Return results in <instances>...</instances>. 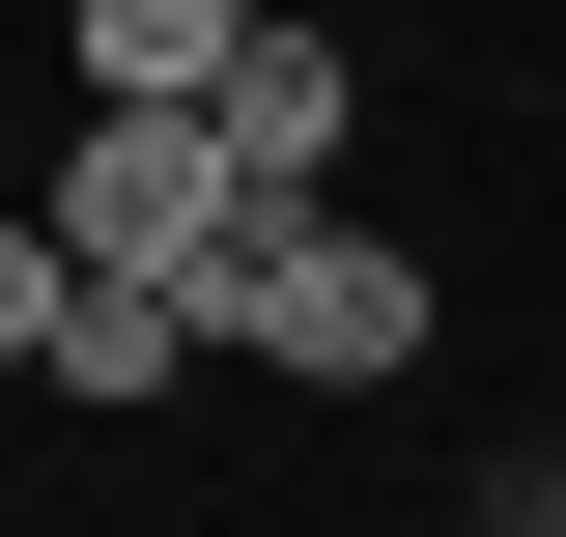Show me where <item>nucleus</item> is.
I'll return each mask as SVG.
<instances>
[{"mask_svg":"<svg viewBox=\"0 0 566 537\" xmlns=\"http://www.w3.org/2000/svg\"><path fill=\"white\" fill-rule=\"evenodd\" d=\"M0 368H29V397H85V424H142V397H199V368H227V312H170V283H85L57 227H0Z\"/></svg>","mask_w":566,"mask_h":537,"instance_id":"3","label":"nucleus"},{"mask_svg":"<svg viewBox=\"0 0 566 537\" xmlns=\"http://www.w3.org/2000/svg\"><path fill=\"white\" fill-rule=\"evenodd\" d=\"M227 170H255L283 227H312V199H340V170H368V57H340V29H312V0H283V29H255V85H227Z\"/></svg>","mask_w":566,"mask_h":537,"instance_id":"5","label":"nucleus"},{"mask_svg":"<svg viewBox=\"0 0 566 537\" xmlns=\"http://www.w3.org/2000/svg\"><path fill=\"white\" fill-rule=\"evenodd\" d=\"M29 227H57L85 283H170V312H227L283 199L227 170V114H57V199H29Z\"/></svg>","mask_w":566,"mask_h":537,"instance_id":"2","label":"nucleus"},{"mask_svg":"<svg viewBox=\"0 0 566 537\" xmlns=\"http://www.w3.org/2000/svg\"><path fill=\"white\" fill-rule=\"evenodd\" d=\"M538 537H566V509H538Z\"/></svg>","mask_w":566,"mask_h":537,"instance_id":"6","label":"nucleus"},{"mask_svg":"<svg viewBox=\"0 0 566 537\" xmlns=\"http://www.w3.org/2000/svg\"><path fill=\"white\" fill-rule=\"evenodd\" d=\"M227 368H283V397H424L453 368V255L424 227H255V283H227Z\"/></svg>","mask_w":566,"mask_h":537,"instance_id":"1","label":"nucleus"},{"mask_svg":"<svg viewBox=\"0 0 566 537\" xmlns=\"http://www.w3.org/2000/svg\"><path fill=\"white\" fill-rule=\"evenodd\" d=\"M255 29H283V0H57V85H85V114H227Z\"/></svg>","mask_w":566,"mask_h":537,"instance_id":"4","label":"nucleus"}]
</instances>
